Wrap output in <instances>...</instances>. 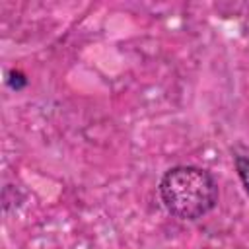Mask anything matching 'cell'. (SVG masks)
Wrapping results in <instances>:
<instances>
[{
	"label": "cell",
	"mask_w": 249,
	"mask_h": 249,
	"mask_svg": "<svg viewBox=\"0 0 249 249\" xmlns=\"http://www.w3.org/2000/svg\"><path fill=\"white\" fill-rule=\"evenodd\" d=\"M160 196L165 210L179 220H198L218 202L214 177L195 165L171 167L160 181Z\"/></svg>",
	"instance_id": "obj_1"
},
{
	"label": "cell",
	"mask_w": 249,
	"mask_h": 249,
	"mask_svg": "<svg viewBox=\"0 0 249 249\" xmlns=\"http://www.w3.org/2000/svg\"><path fill=\"white\" fill-rule=\"evenodd\" d=\"M235 169H237V175L249 195V158L247 156H235Z\"/></svg>",
	"instance_id": "obj_2"
},
{
	"label": "cell",
	"mask_w": 249,
	"mask_h": 249,
	"mask_svg": "<svg viewBox=\"0 0 249 249\" xmlns=\"http://www.w3.org/2000/svg\"><path fill=\"white\" fill-rule=\"evenodd\" d=\"M10 86L14 89H21L25 86V78L19 72H10Z\"/></svg>",
	"instance_id": "obj_3"
}]
</instances>
